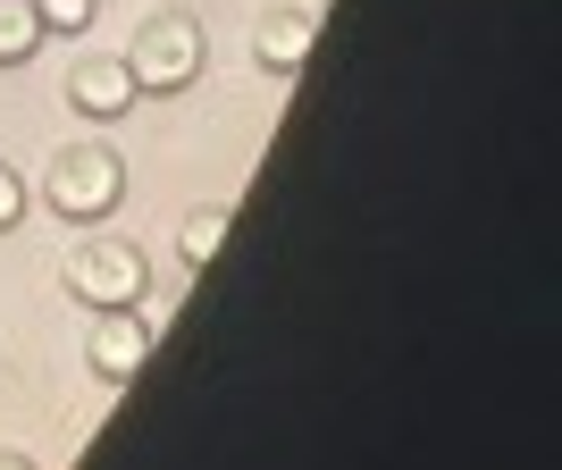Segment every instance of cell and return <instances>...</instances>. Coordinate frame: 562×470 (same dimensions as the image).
I'll return each mask as SVG.
<instances>
[{"instance_id": "6da1fadb", "label": "cell", "mask_w": 562, "mask_h": 470, "mask_svg": "<svg viewBox=\"0 0 562 470\" xmlns=\"http://www.w3.org/2000/svg\"><path fill=\"white\" fill-rule=\"evenodd\" d=\"M43 202L59 219H110L126 202V160H117L110 143H68L43 177Z\"/></svg>"}, {"instance_id": "7a4b0ae2", "label": "cell", "mask_w": 562, "mask_h": 470, "mask_svg": "<svg viewBox=\"0 0 562 470\" xmlns=\"http://www.w3.org/2000/svg\"><path fill=\"white\" fill-rule=\"evenodd\" d=\"M126 68H135L143 93H186L193 76H202V25L186 9H160V18H143L135 51H126Z\"/></svg>"}, {"instance_id": "3957f363", "label": "cell", "mask_w": 562, "mask_h": 470, "mask_svg": "<svg viewBox=\"0 0 562 470\" xmlns=\"http://www.w3.org/2000/svg\"><path fill=\"white\" fill-rule=\"evenodd\" d=\"M143 286H151L143 253H135V244H110V235H101V244H85V253L68 260V294H76L85 311H126Z\"/></svg>"}, {"instance_id": "277c9868", "label": "cell", "mask_w": 562, "mask_h": 470, "mask_svg": "<svg viewBox=\"0 0 562 470\" xmlns=\"http://www.w3.org/2000/svg\"><path fill=\"white\" fill-rule=\"evenodd\" d=\"M151 352H160V336L135 320V303H126V311H93V378L126 387V378H135Z\"/></svg>"}, {"instance_id": "5b68a950", "label": "cell", "mask_w": 562, "mask_h": 470, "mask_svg": "<svg viewBox=\"0 0 562 470\" xmlns=\"http://www.w3.org/2000/svg\"><path fill=\"white\" fill-rule=\"evenodd\" d=\"M135 101H143V85H135V68H126V59H76V68H68V110L101 118V126H110V118H126Z\"/></svg>"}, {"instance_id": "8992f818", "label": "cell", "mask_w": 562, "mask_h": 470, "mask_svg": "<svg viewBox=\"0 0 562 470\" xmlns=\"http://www.w3.org/2000/svg\"><path fill=\"white\" fill-rule=\"evenodd\" d=\"M311 34H319V18H311V9H278V18H260V34H252L260 68L294 76V68H303V59H311Z\"/></svg>"}, {"instance_id": "52a82bcc", "label": "cell", "mask_w": 562, "mask_h": 470, "mask_svg": "<svg viewBox=\"0 0 562 470\" xmlns=\"http://www.w3.org/2000/svg\"><path fill=\"white\" fill-rule=\"evenodd\" d=\"M34 43H43V18H34V0H0V68L34 59Z\"/></svg>"}, {"instance_id": "ba28073f", "label": "cell", "mask_w": 562, "mask_h": 470, "mask_svg": "<svg viewBox=\"0 0 562 470\" xmlns=\"http://www.w3.org/2000/svg\"><path fill=\"white\" fill-rule=\"evenodd\" d=\"M218 244H227V202H211V211H193V219H186V235H177V253H186L193 269H202V260H211Z\"/></svg>"}, {"instance_id": "9c48e42d", "label": "cell", "mask_w": 562, "mask_h": 470, "mask_svg": "<svg viewBox=\"0 0 562 470\" xmlns=\"http://www.w3.org/2000/svg\"><path fill=\"white\" fill-rule=\"evenodd\" d=\"M101 0H34V18H43V34H85L93 25Z\"/></svg>"}, {"instance_id": "30bf717a", "label": "cell", "mask_w": 562, "mask_h": 470, "mask_svg": "<svg viewBox=\"0 0 562 470\" xmlns=\"http://www.w3.org/2000/svg\"><path fill=\"white\" fill-rule=\"evenodd\" d=\"M18 219H25V177H18V168H0V235L18 227Z\"/></svg>"}]
</instances>
